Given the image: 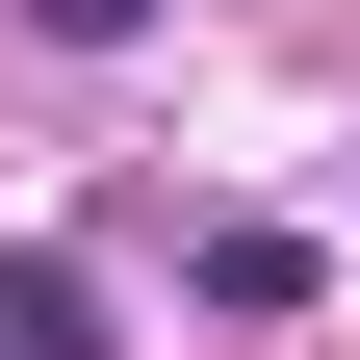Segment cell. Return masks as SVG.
<instances>
[{
	"label": "cell",
	"instance_id": "obj_1",
	"mask_svg": "<svg viewBox=\"0 0 360 360\" xmlns=\"http://www.w3.org/2000/svg\"><path fill=\"white\" fill-rule=\"evenodd\" d=\"M0 360H103V283H77L52 232H0Z\"/></svg>",
	"mask_w": 360,
	"mask_h": 360
},
{
	"label": "cell",
	"instance_id": "obj_2",
	"mask_svg": "<svg viewBox=\"0 0 360 360\" xmlns=\"http://www.w3.org/2000/svg\"><path fill=\"white\" fill-rule=\"evenodd\" d=\"M26 26H52V52H155V0H26Z\"/></svg>",
	"mask_w": 360,
	"mask_h": 360
}]
</instances>
